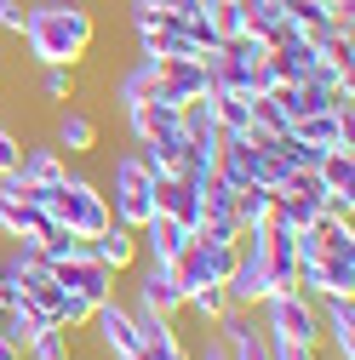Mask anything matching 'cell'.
Instances as JSON below:
<instances>
[{"label":"cell","instance_id":"1","mask_svg":"<svg viewBox=\"0 0 355 360\" xmlns=\"http://www.w3.org/2000/svg\"><path fill=\"white\" fill-rule=\"evenodd\" d=\"M23 52L46 69V63H80L98 40V18L86 12V0H29V23H23Z\"/></svg>","mask_w":355,"mask_h":360},{"label":"cell","instance_id":"2","mask_svg":"<svg viewBox=\"0 0 355 360\" xmlns=\"http://www.w3.org/2000/svg\"><path fill=\"white\" fill-rule=\"evenodd\" d=\"M104 200L115 212V223H126V229H144V223L155 217V172L144 166V155H115L109 166V184H104Z\"/></svg>","mask_w":355,"mask_h":360},{"label":"cell","instance_id":"3","mask_svg":"<svg viewBox=\"0 0 355 360\" xmlns=\"http://www.w3.org/2000/svg\"><path fill=\"white\" fill-rule=\"evenodd\" d=\"M258 309H263V332L270 338L321 349V303L309 292H275V297H263Z\"/></svg>","mask_w":355,"mask_h":360},{"label":"cell","instance_id":"4","mask_svg":"<svg viewBox=\"0 0 355 360\" xmlns=\"http://www.w3.org/2000/svg\"><path fill=\"white\" fill-rule=\"evenodd\" d=\"M172 281H178V292H195V286H224L230 281V269H235V246H212V240H184V252H178L172 263Z\"/></svg>","mask_w":355,"mask_h":360},{"label":"cell","instance_id":"5","mask_svg":"<svg viewBox=\"0 0 355 360\" xmlns=\"http://www.w3.org/2000/svg\"><path fill=\"white\" fill-rule=\"evenodd\" d=\"M46 229H52V217L29 200V184L0 177V235L6 240H40Z\"/></svg>","mask_w":355,"mask_h":360},{"label":"cell","instance_id":"6","mask_svg":"<svg viewBox=\"0 0 355 360\" xmlns=\"http://www.w3.org/2000/svg\"><path fill=\"white\" fill-rule=\"evenodd\" d=\"M298 292L309 297H355V252H321L298 263Z\"/></svg>","mask_w":355,"mask_h":360},{"label":"cell","instance_id":"7","mask_svg":"<svg viewBox=\"0 0 355 360\" xmlns=\"http://www.w3.org/2000/svg\"><path fill=\"white\" fill-rule=\"evenodd\" d=\"M86 332H98V343H104V354H109V360H126L132 349H138V314H132V303L109 297V303H98V309H92Z\"/></svg>","mask_w":355,"mask_h":360},{"label":"cell","instance_id":"8","mask_svg":"<svg viewBox=\"0 0 355 360\" xmlns=\"http://www.w3.org/2000/svg\"><path fill=\"white\" fill-rule=\"evenodd\" d=\"M132 314H138V349L126 360H189V343L178 338L172 314H155V309H138V303H132Z\"/></svg>","mask_w":355,"mask_h":360},{"label":"cell","instance_id":"9","mask_svg":"<svg viewBox=\"0 0 355 360\" xmlns=\"http://www.w3.org/2000/svg\"><path fill=\"white\" fill-rule=\"evenodd\" d=\"M292 138L309 149H355V109H316V115H298L292 120Z\"/></svg>","mask_w":355,"mask_h":360},{"label":"cell","instance_id":"10","mask_svg":"<svg viewBox=\"0 0 355 360\" xmlns=\"http://www.w3.org/2000/svg\"><path fill=\"white\" fill-rule=\"evenodd\" d=\"M212 92V80H206V63L201 58H166L161 63V92L155 98H166L172 109H189V103H201Z\"/></svg>","mask_w":355,"mask_h":360},{"label":"cell","instance_id":"11","mask_svg":"<svg viewBox=\"0 0 355 360\" xmlns=\"http://www.w3.org/2000/svg\"><path fill=\"white\" fill-rule=\"evenodd\" d=\"M52 275H58V286H63V292L86 297L92 309H98V303H109V297H115V281H120V275H109L98 257H69V263H52Z\"/></svg>","mask_w":355,"mask_h":360},{"label":"cell","instance_id":"12","mask_svg":"<svg viewBox=\"0 0 355 360\" xmlns=\"http://www.w3.org/2000/svg\"><path fill=\"white\" fill-rule=\"evenodd\" d=\"M155 212L172 217V223H184V229L195 235V223H201V184H189V177H178V172H161L155 177Z\"/></svg>","mask_w":355,"mask_h":360},{"label":"cell","instance_id":"13","mask_svg":"<svg viewBox=\"0 0 355 360\" xmlns=\"http://www.w3.org/2000/svg\"><path fill=\"white\" fill-rule=\"evenodd\" d=\"M258 309H230L224 321H218V338H224L230 360H270V332L252 321Z\"/></svg>","mask_w":355,"mask_h":360},{"label":"cell","instance_id":"14","mask_svg":"<svg viewBox=\"0 0 355 360\" xmlns=\"http://www.w3.org/2000/svg\"><path fill=\"white\" fill-rule=\"evenodd\" d=\"M321 303V343L332 360H355V297H316Z\"/></svg>","mask_w":355,"mask_h":360},{"label":"cell","instance_id":"15","mask_svg":"<svg viewBox=\"0 0 355 360\" xmlns=\"http://www.w3.org/2000/svg\"><path fill=\"white\" fill-rule=\"evenodd\" d=\"M138 52L155 58V63H166V58H201V46L189 40V29L178 23V18H161V23L138 29Z\"/></svg>","mask_w":355,"mask_h":360},{"label":"cell","instance_id":"16","mask_svg":"<svg viewBox=\"0 0 355 360\" xmlns=\"http://www.w3.org/2000/svg\"><path fill=\"white\" fill-rule=\"evenodd\" d=\"M86 257H98L109 275H126V269H138V229H126V223H109L98 240H86Z\"/></svg>","mask_w":355,"mask_h":360},{"label":"cell","instance_id":"17","mask_svg":"<svg viewBox=\"0 0 355 360\" xmlns=\"http://www.w3.org/2000/svg\"><path fill=\"white\" fill-rule=\"evenodd\" d=\"M52 149L58 155H92L98 149V120L86 109H75V103H63L58 120H52Z\"/></svg>","mask_w":355,"mask_h":360},{"label":"cell","instance_id":"18","mask_svg":"<svg viewBox=\"0 0 355 360\" xmlns=\"http://www.w3.org/2000/svg\"><path fill=\"white\" fill-rule=\"evenodd\" d=\"M138 309H155V314H184V292H178L172 281V269L166 263H144V275H138Z\"/></svg>","mask_w":355,"mask_h":360},{"label":"cell","instance_id":"19","mask_svg":"<svg viewBox=\"0 0 355 360\" xmlns=\"http://www.w3.org/2000/svg\"><path fill=\"white\" fill-rule=\"evenodd\" d=\"M184 240H189L184 223H172V217L155 212L144 229H138V257H144V263H172L178 252H184Z\"/></svg>","mask_w":355,"mask_h":360},{"label":"cell","instance_id":"20","mask_svg":"<svg viewBox=\"0 0 355 360\" xmlns=\"http://www.w3.org/2000/svg\"><path fill=\"white\" fill-rule=\"evenodd\" d=\"M241 12H247V34H252V40H263V46H281V40L292 34L281 0H241Z\"/></svg>","mask_w":355,"mask_h":360},{"label":"cell","instance_id":"21","mask_svg":"<svg viewBox=\"0 0 355 360\" xmlns=\"http://www.w3.org/2000/svg\"><path fill=\"white\" fill-rule=\"evenodd\" d=\"M69 177V155H58L52 143H23V160H18V184H58Z\"/></svg>","mask_w":355,"mask_h":360},{"label":"cell","instance_id":"22","mask_svg":"<svg viewBox=\"0 0 355 360\" xmlns=\"http://www.w3.org/2000/svg\"><path fill=\"white\" fill-rule=\"evenodd\" d=\"M316 184L327 189V195H355V149H321V160H316Z\"/></svg>","mask_w":355,"mask_h":360},{"label":"cell","instance_id":"23","mask_svg":"<svg viewBox=\"0 0 355 360\" xmlns=\"http://www.w3.org/2000/svg\"><path fill=\"white\" fill-rule=\"evenodd\" d=\"M155 92H161V63H155V58H138V63L115 80V103H120V109H126V103H144V98H155Z\"/></svg>","mask_w":355,"mask_h":360},{"label":"cell","instance_id":"24","mask_svg":"<svg viewBox=\"0 0 355 360\" xmlns=\"http://www.w3.org/2000/svg\"><path fill=\"white\" fill-rule=\"evenodd\" d=\"M206 115L224 138H241L247 131V98L241 92H206Z\"/></svg>","mask_w":355,"mask_h":360},{"label":"cell","instance_id":"25","mask_svg":"<svg viewBox=\"0 0 355 360\" xmlns=\"http://www.w3.org/2000/svg\"><path fill=\"white\" fill-rule=\"evenodd\" d=\"M184 309L195 314V321H201L206 332H218V321H224V314H230L235 303H230V292H224V286H195V292L184 297Z\"/></svg>","mask_w":355,"mask_h":360},{"label":"cell","instance_id":"26","mask_svg":"<svg viewBox=\"0 0 355 360\" xmlns=\"http://www.w3.org/2000/svg\"><path fill=\"white\" fill-rule=\"evenodd\" d=\"M270 212H275V189H258V184L235 189V223H241V229H258V223H270Z\"/></svg>","mask_w":355,"mask_h":360},{"label":"cell","instance_id":"27","mask_svg":"<svg viewBox=\"0 0 355 360\" xmlns=\"http://www.w3.org/2000/svg\"><path fill=\"white\" fill-rule=\"evenodd\" d=\"M23 360H75V332H63V326H46L40 338H29Z\"/></svg>","mask_w":355,"mask_h":360},{"label":"cell","instance_id":"28","mask_svg":"<svg viewBox=\"0 0 355 360\" xmlns=\"http://www.w3.org/2000/svg\"><path fill=\"white\" fill-rule=\"evenodd\" d=\"M206 23H212L218 40L247 34V12H241V0H206Z\"/></svg>","mask_w":355,"mask_h":360},{"label":"cell","instance_id":"29","mask_svg":"<svg viewBox=\"0 0 355 360\" xmlns=\"http://www.w3.org/2000/svg\"><path fill=\"white\" fill-rule=\"evenodd\" d=\"M35 246H40V257H46V263H69V257H86V240H80L75 229H58V223H52V229L40 235Z\"/></svg>","mask_w":355,"mask_h":360},{"label":"cell","instance_id":"30","mask_svg":"<svg viewBox=\"0 0 355 360\" xmlns=\"http://www.w3.org/2000/svg\"><path fill=\"white\" fill-rule=\"evenodd\" d=\"M0 326H6V332H12V338H18L23 349H29V338H40V332H46L52 321H46V314H40L35 303H18L12 314H0Z\"/></svg>","mask_w":355,"mask_h":360},{"label":"cell","instance_id":"31","mask_svg":"<svg viewBox=\"0 0 355 360\" xmlns=\"http://www.w3.org/2000/svg\"><path fill=\"white\" fill-rule=\"evenodd\" d=\"M235 235H241L235 212H206V217L195 223V240H212V246H235Z\"/></svg>","mask_w":355,"mask_h":360},{"label":"cell","instance_id":"32","mask_svg":"<svg viewBox=\"0 0 355 360\" xmlns=\"http://www.w3.org/2000/svg\"><path fill=\"white\" fill-rule=\"evenodd\" d=\"M40 92H46L52 103H75V69L69 63H46L40 69Z\"/></svg>","mask_w":355,"mask_h":360},{"label":"cell","instance_id":"33","mask_svg":"<svg viewBox=\"0 0 355 360\" xmlns=\"http://www.w3.org/2000/svg\"><path fill=\"white\" fill-rule=\"evenodd\" d=\"M18 160H23V138L12 126H0V177H18Z\"/></svg>","mask_w":355,"mask_h":360},{"label":"cell","instance_id":"34","mask_svg":"<svg viewBox=\"0 0 355 360\" xmlns=\"http://www.w3.org/2000/svg\"><path fill=\"white\" fill-rule=\"evenodd\" d=\"M29 23V0H0V34H23Z\"/></svg>","mask_w":355,"mask_h":360},{"label":"cell","instance_id":"35","mask_svg":"<svg viewBox=\"0 0 355 360\" xmlns=\"http://www.w3.org/2000/svg\"><path fill=\"white\" fill-rule=\"evenodd\" d=\"M270 360H321V349H309V343H287V338H270Z\"/></svg>","mask_w":355,"mask_h":360},{"label":"cell","instance_id":"36","mask_svg":"<svg viewBox=\"0 0 355 360\" xmlns=\"http://www.w3.org/2000/svg\"><path fill=\"white\" fill-rule=\"evenodd\" d=\"M155 6L166 18H195V12H206V0H155Z\"/></svg>","mask_w":355,"mask_h":360},{"label":"cell","instance_id":"37","mask_svg":"<svg viewBox=\"0 0 355 360\" xmlns=\"http://www.w3.org/2000/svg\"><path fill=\"white\" fill-rule=\"evenodd\" d=\"M0 360H23V343H18L6 326H0Z\"/></svg>","mask_w":355,"mask_h":360},{"label":"cell","instance_id":"38","mask_svg":"<svg viewBox=\"0 0 355 360\" xmlns=\"http://www.w3.org/2000/svg\"><path fill=\"white\" fill-rule=\"evenodd\" d=\"M189 360H230V349H224V338H206V349L189 354Z\"/></svg>","mask_w":355,"mask_h":360}]
</instances>
